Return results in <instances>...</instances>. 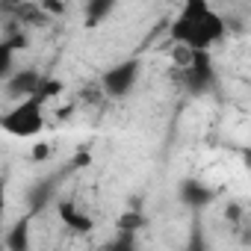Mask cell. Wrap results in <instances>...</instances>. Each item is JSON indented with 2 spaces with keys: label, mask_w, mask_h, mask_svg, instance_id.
<instances>
[{
  "label": "cell",
  "mask_w": 251,
  "mask_h": 251,
  "mask_svg": "<svg viewBox=\"0 0 251 251\" xmlns=\"http://www.w3.org/2000/svg\"><path fill=\"white\" fill-rule=\"evenodd\" d=\"M227 36L225 18L210 6V0H183L177 18L169 27V39L177 48L189 50H213Z\"/></svg>",
  "instance_id": "obj_1"
},
{
  "label": "cell",
  "mask_w": 251,
  "mask_h": 251,
  "mask_svg": "<svg viewBox=\"0 0 251 251\" xmlns=\"http://www.w3.org/2000/svg\"><path fill=\"white\" fill-rule=\"evenodd\" d=\"M45 98L42 95H30V98H21L12 109H6L0 115V127H3L9 136H18V139H30V136H39L45 130Z\"/></svg>",
  "instance_id": "obj_2"
},
{
  "label": "cell",
  "mask_w": 251,
  "mask_h": 251,
  "mask_svg": "<svg viewBox=\"0 0 251 251\" xmlns=\"http://www.w3.org/2000/svg\"><path fill=\"white\" fill-rule=\"evenodd\" d=\"M139 77H142V59L139 56H127V59L115 62L112 68H106L100 74V89H103L106 98L121 100V98H127L139 86Z\"/></svg>",
  "instance_id": "obj_3"
},
{
  "label": "cell",
  "mask_w": 251,
  "mask_h": 251,
  "mask_svg": "<svg viewBox=\"0 0 251 251\" xmlns=\"http://www.w3.org/2000/svg\"><path fill=\"white\" fill-rule=\"evenodd\" d=\"M183 68H186V86L192 92H207L216 83V68H213L210 50H189Z\"/></svg>",
  "instance_id": "obj_4"
},
{
  "label": "cell",
  "mask_w": 251,
  "mask_h": 251,
  "mask_svg": "<svg viewBox=\"0 0 251 251\" xmlns=\"http://www.w3.org/2000/svg\"><path fill=\"white\" fill-rule=\"evenodd\" d=\"M42 83H45V80H42V74H39L36 68H15V71L3 80L6 95H9V98H15V100L30 98V95H39Z\"/></svg>",
  "instance_id": "obj_5"
},
{
  "label": "cell",
  "mask_w": 251,
  "mask_h": 251,
  "mask_svg": "<svg viewBox=\"0 0 251 251\" xmlns=\"http://www.w3.org/2000/svg\"><path fill=\"white\" fill-rule=\"evenodd\" d=\"M177 195H180V201H183L189 210H204L207 204H213L216 189H213V186H207V183H201V180H195V177H189V180H183V183H180Z\"/></svg>",
  "instance_id": "obj_6"
},
{
  "label": "cell",
  "mask_w": 251,
  "mask_h": 251,
  "mask_svg": "<svg viewBox=\"0 0 251 251\" xmlns=\"http://www.w3.org/2000/svg\"><path fill=\"white\" fill-rule=\"evenodd\" d=\"M56 216H59V222H62L65 227H71V230H77V233H89V230L95 227L92 216L83 213L80 204H74V201H68V198L56 201Z\"/></svg>",
  "instance_id": "obj_7"
},
{
  "label": "cell",
  "mask_w": 251,
  "mask_h": 251,
  "mask_svg": "<svg viewBox=\"0 0 251 251\" xmlns=\"http://www.w3.org/2000/svg\"><path fill=\"white\" fill-rule=\"evenodd\" d=\"M115 6H118V0H86V6H83V24L89 30L98 27V24H103L112 15Z\"/></svg>",
  "instance_id": "obj_8"
},
{
  "label": "cell",
  "mask_w": 251,
  "mask_h": 251,
  "mask_svg": "<svg viewBox=\"0 0 251 251\" xmlns=\"http://www.w3.org/2000/svg\"><path fill=\"white\" fill-rule=\"evenodd\" d=\"M6 248L9 251H27L30 248V227H27V222H18L12 227V233L6 236Z\"/></svg>",
  "instance_id": "obj_9"
},
{
  "label": "cell",
  "mask_w": 251,
  "mask_h": 251,
  "mask_svg": "<svg viewBox=\"0 0 251 251\" xmlns=\"http://www.w3.org/2000/svg\"><path fill=\"white\" fill-rule=\"evenodd\" d=\"M45 9L48 12H62V3L59 0H45Z\"/></svg>",
  "instance_id": "obj_10"
}]
</instances>
